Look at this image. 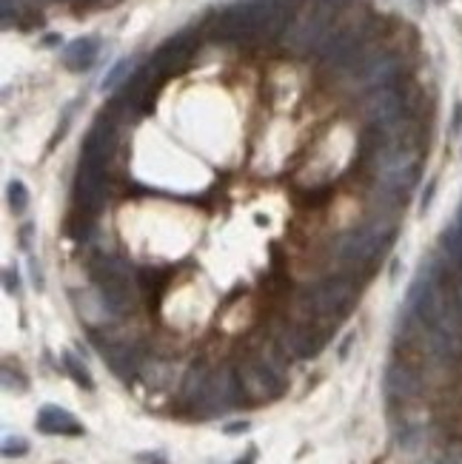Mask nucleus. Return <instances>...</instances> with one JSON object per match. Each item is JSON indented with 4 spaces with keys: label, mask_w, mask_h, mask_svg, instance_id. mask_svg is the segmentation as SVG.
<instances>
[{
    "label": "nucleus",
    "mask_w": 462,
    "mask_h": 464,
    "mask_svg": "<svg viewBox=\"0 0 462 464\" xmlns=\"http://www.w3.org/2000/svg\"><path fill=\"white\" fill-rule=\"evenodd\" d=\"M115 146H117V128H115L112 117H100V120L89 128V134H86V140H83L80 160L106 168L109 157L115 154Z\"/></svg>",
    "instance_id": "obj_11"
},
{
    "label": "nucleus",
    "mask_w": 462,
    "mask_h": 464,
    "mask_svg": "<svg viewBox=\"0 0 462 464\" xmlns=\"http://www.w3.org/2000/svg\"><path fill=\"white\" fill-rule=\"evenodd\" d=\"M129 71H131V60H120V63H117V66L109 71V77L103 80V89H115V86H117V83H120V80L129 75Z\"/></svg>",
    "instance_id": "obj_21"
},
{
    "label": "nucleus",
    "mask_w": 462,
    "mask_h": 464,
    "mask_svg": "<svg viewBox=\"0 0 462 464\" xmlns=\"http://www.w3.org/2000/svg\"><path fill=\"white\" fill-rule=\"evenodd\" d=\"M385 390H388L391 399L411 402V399H417L422 394V379H419V373L411 365L394 362V365L385 368Z\"/></svg>",
    "instance_id": "obj_13"
},
{
    "label": "nucleus",
    "mask_w": 462,
    "mask_h": 464,
    "mask_svg": "<svg viewBox=\"0 0 462 464\" xmlns=\"http://www.w3.org/2000/svg\"><path fill=\"white\" fill-rule=\"evenodd\" d=\"M29 237H31V225H23V231H20V245L23 248H29L31 242H29Z\"/></svg>",
    "instance_id": "obj_27"
},
{
    "label": "nucleus",
    "mask_w": 462,
    "mask_h": 464,
    "mask_svg": "<svg viewBox=\"0 0 462 464\" xmlns=\"http://www.w3.org/2000/svg\"><path fill=\"white\" fill-rule=\"evenodd\" d=\"M106 197H109V174H106V168L80 160L75 174V205L80 208V214L94 217L97 211L106 208Z\"/></svg>",
    "instance_id": "obj_8"
},
{
    "label": "nucleus",
    "mask_w": 462,
    "mask_h": 464,
    "mask_svg": "<svg viewBox=\"0 0 462 464\" xmlns=\"http://www.w3.org/2000/svg\"><path fill=\"white\" fill-rule=\"evenodd\" d=\"M357 299V282L345 274L326 276L300 294V305L308 316L317 319H340L348 313V308Z\"/></svg>",
    "instance_id": "obj_4"
},
{
    "label": "nucleus",
    "mask_w": 462,
    "mask_h": 464,
    "mask_svg": "<svg viewBox=\"0 0 462 464\" xmlns=\"http://www.w3.org/2000/svg\"><path fill=\"white\" fill-rule=\"evenodd\" d=\"M194 49H197V40L192 38V34H177V38H171L168 43H163L154 54H152V60H149V68L157 75V80L163 83L166 77H171V75H177V71H183L186 66H189V60H192V54H194Z\"/></svg>",
    "instance_id": "obj_10"
},
{
    "label": "nucleus",
    "mask_w": 462,
    "mask_h": 464,
    "mask_svg": "<svg viewBox=\"0 0 462 464\" xmlns=\"http://www.w3.org/2000/svg\"><path fill=\"white\" fill-rule=\"evenodd\" d=\"M38 431L46 436H83V424L57 405H43L38 410Z\"/></svg>",
    "instance_id": "obj_15"
},
{
    "label": "nucleus",
    "mask_w": 462,
    "mask_h": 464,
    "mask_svg": "<svg viewBox=\"0 0 462 464\" xmlns=\"http://www.w3.org/2000/svg\"><path fill=\"white\" fill-rule=\"evenodd\" d=\"M137 461H140V464H166V458H163L160 453H140Z\"/></svg>",
    "instance_id": "obj_24"
},
{
    "label": "nucleus",
    "mask_w": 462,
    "mask_h": 464,
    "mask_svg": "<svg viewBox=\"0 0 462 464\" xmlns=\"http://www.w3.org/2000/svg\"><path fill=\"white\" fill-rule=\"evenodd\" d=\"M331 29H334V6L319 3L311 12L291 20V26L286 29V46L297 54L317 52L323 46V40L329 38Z\"/></svg>",
    "instance_id": "obj_7"
},
{
    "label": "nucleus",
    "mask_w": 462,
    "mask_h": 464,
    "mask_svg": "<svg viewBox=\"0 0 462 464\" xmlns=\"http://www.w3.org/2000/svg\"><path fill=\"white\" fill-rule=\"evenodd\" d=\"M6 197H9V208H12L15 217H23L26 208H29V188L20 180H12L6 186Z\"/></svg>",
    "instance_id": "obj_20"
},
{
    "label": "nucleus",
    "mask_w": 462,
    "mask_h": 464,
    "mask_svg": "<svg viewBox=\"0 0 462 464\" xmlns=\"http://www.w3.org/2000/svg\"><path fill=\"white\" fill-rule=\"evenodd\" d=\"M459 299H462V288H459Z\"/></svg>",
    "instance_id": "obj_30"
},
{
    "label": "nucleus",
    "mask_w": 462,
    "mask_h": 464,
    "mask_svg": "<svg viewBox=\"0 0 462 464\" xmlns=\"http://www.w3.org/2000/svg\"><path fill=\"white\" fill-rule=\"evenodd\" d=\"M277 347L294 359H311L323 350V336L311 331V325H286L277 334Z\"/></svg>",
    "instance_id": "obj_12"
},
{
    "label": "nucleus",
    "mask_w": 462,
    "mask_h": 464,
    "mask_svg": "<svg viewBox=\"0 0 462 464\" xmlns=\"http://www.w3.org/2000/svg\"><path fill=\"white\" fill-rule=\"evenodd\" d=\"M403 112H405V97H403V91L397 89V83H394V86L371 89L368 97L363 100V114H366V120H368L374 128L400 123Z\"/></svg>",
    "instance_id": "obj_9"
},
{
    "label": "nucleus",
    "mask_w": 462,
    "mask_h": 464,
    "mask_svg": "<svg viewBox=\"0 0 462 464\" xmlns=\"http://www.w3.org/2000/svg\"><path fill=\"white\" fill-rule=\"evenodd\" d=\"M237 376H240V387H243V399L252 405L271 402V399L282 396V390H286L282 365L268 353H257L252 359H245L237 368Z\"/></svg>",
    "instance_id": "obj_5"
},
{
    "label": "nucleus",
    "mask_w": 462,
    "mask_h": 464,
    "mask_svg": "<svg viewBox=\"0 0 462 464\" xmlns=\"http://www.w3.org/2000/svg\"><path fill=\"white\" fill-rule=\"evenodd\" d=\"M254 458H257V447H248L245 458H240V461H234V464H254Z\"/></svg>",
    "instance_id": "obj_26"
},
{
    "label": "nucleus",
    "mask_w": 462,
    "mask_h": 464,
    "mask_svg": "<svg viewBox=\"0 0 462 464\" xmlns=\"http://www.w3.org/2000/svg\"><path fill=\"white\" fill-rule=\"evenodd\" d=\"M394 234H397L394 223L385 217H374L371 223H366L360 228H351V231L340 234L331 245V260L345 271L368 268L371 262H377L388 251Z\"/></svg>",
    "instance_id": "obj_2"
},
{
    "label": "nucleus",
    "mask_w": 462,
    "mask_h": 464,
    "mask_svg": "<svg viewBox=\"0 0 462 464\" xmlns=\"http://www.w3.org/2000/svg\"><path fill=\"white\" fill-rule=\"evenodd\" d=\"M431 194H434V183H431L428 188H425V197H422V211L428 208V202H431Z\"/></svg>",
    "instance_id": "obj_28"
},
{
    "label": "nucleus",
    "mask_w": 462,
    "mask_h": 464,
    "mask_svg": "<svg viewBox=\"0 0 462 464\" xmlns=\"http://www.w3.org/2000/svg\"><path fill=\"white\" fill-rule=\"evenodd\" d=\"M63 368H66V373L72 376V379H75V382H78L83 390H94V379H92L89 368H86V365L78 359L75 353H68V350L63 353Z\"/></svg>",
    "instance_id": "obj_19"
},
{
    "label": "nucleus",
    "mask_w": 462,
    "mask_h": 464,
    "mask_svg": "<svg viewBox=\"0 0 462 464\" xmlns=\"http://www.w3.org/2000/svg\"><path fill=\"white\" fill-rule=\"evenodd\" d=\"M208 373H211V371L203 368V365H194V368L186 373L183 390H180V399H183L186 407L194 410V405H197V399H200V394H203V387H205V382H208Z\"/></svg>",
    "instance_id": "obj_18"
},
{
    "label": "nucleus",
    "mask_w": 462,
    "mask_h": 464,
    "mask_svg": "<svg viewBox=\"0 0 462 464\" xmlns=\"http://www.w3.org/2000/svg\"><path fill=\"white\" fill-rule=\"evenodd\" d=\"M456 228H459V234H462V208H459V214H456V223H454Z\"/></svg>",
    "instance_id": "obj_29"
},
{
    "label": "nucleus",
    "mask_w": 462,
    "mask_h": 464,
    "mask_svg": "<svg viewBox=\"0 0 462 464\" xmlns=\"http://www.w3.org/2000/svg\"><path fill=\"white\" fill-rule=\"evenodd\" d=\"M294 20L289 0H243L217 17L215 38L220 40H271L286 34Z\"/></svg>",
    "instance_id": "obj_1"
},
{
    "label": "nucleus",
    "mask_w": 462,
    "mask_h": 464,
    "mask_svg": "<svg viewBox=\"0 0 462 464\" xmlns=\"http://www.w3.org/2000/svg\"><path fill=\"white\" fill-rule=\"evenodd\" d=\"M3 282H6V291H9V294H15V291H17V274H15L12 268H6Z\"/></svg>",
    "instance_id": "obj_25"
},
{
    "label": "nucleus",
    "mask_w": 462,
    "mask_h": 464,
    "mask_svg": "<svg viewBox=\"0 0 462 464\" xmlns=\"http://www.w3.org/2000/svg\"><path fill=\"white\" fill-rule=\"evenodd\" d=\"M100 353L106 365L112 368V373L120 376L123 382L134 379V373L140 371V350L131 342H106L100 345Z\"/></svg>",
    "instance_id": "obj_14"
},
{
    "label": "nucleus",
    "mask_w": 462,
    "mask_h": 464,
    "mask_svg": "<svg viewBox=\"0 0 462 464\" xmlns=\"http://www.w3.org/2000/svg\"><path fill=\"white\" fill-rule=\"evenodd\" d=\"M100 54V40L97 38H78L63 49V66L68 71H89Z\"/></svg>",
    "instance_id": "obj_17"
},
{
    "label": "nucleus",
    "mask_w": 462,
    "mask_h": 464,
    "mask_svg": "<svg viewBox=\"0 0 462 464\" xmlns=\"http://www.w3.org/2000/svg\"><path fill=\"white\" fill-rule=\"evenodd\" d=\"M29 453V442L26 439H20V436H9V439H3V456L6 458H15V456H26Z\"/></svg>",
    "instance_id": "obj_22"
},
{
    "label": "nucleus",
    "mask_w": 462,
    "mask_h": 464,
    "mask_svg": "<svg viewBox=\"0 0 462 464\" xmlns=\"http://www.w3.org/2000/svg\"><path fill=\"white\" fill-rule=\"evenodd\" d=\"M240 402H243V387H240L237 368L223 365V368L208 373V382H205L203 394H200V399L194 405V413L203 416V419H211V416L229 413Z\"/></svg>",
    "instance_id": "obj_6"
},
{
    "label": "nucleus",
    "mask_w": 462,
    "mask_h": 464,
    "mask_svg": "<svg viewBox=\"0 0 462 464\" xmlns=\"http://www.w3.org/2000/svg\"><path fill=\"white\" fill-rule=\"evenodd\" d=\"M248 427H252L248 421H231V424H226V427H223V433H226V436H237V433H245Z\"/></svg>",
    "instance_id": "obj_23"
},
{
    "label": "nucleus",
    "mask_w": 462,
    "mask_h": 464,
    "mask_svg": "<svg viewBox=\"0 0 462 464\" xmlns=\"http://www.w3.org/2000/svg\"><path fill=\"white\" fill-rule=\"evenodd\" d=\"M94 291L109 316H126L137 302V274L131 265L115 254H97L89 265Z\"/></svg>",
    "instance_id": "obj_3"
},
{
    "label": "nucleus",
    "mask_w": 462,
    "mask_h": 464,
    "mask_svg": "<svg viewBox=\"0 0 462 464\" xmlns=\"http://www.w3.org/2000/svg\"><path fill=\"white\" fill-rule=\"evenodd\" d=\"M428 353L434 356L437 362L451 365L462 356V334L459 331H448V328H428Z\"/></svg>",
    "instance_id": "obj_16"
}]
</instances>
